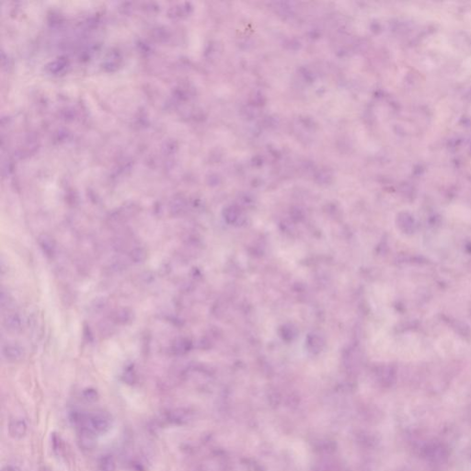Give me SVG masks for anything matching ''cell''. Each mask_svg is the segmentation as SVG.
Returning a JSON list of instances; mask_svg holds the SVG:
<instances>
[{"mask_svg":"<svg viewBox=\"0 0 471 471\" xmlns=\"http://www.w3.org/2000/svg\"><path fill=\"white\" fill-rule=\"evenodd\" d=\"M77 430H88L97 436L105 434L113 424L111 414L103 411L97 410L93 412H74L70 417Z\"/></svg>","mask_w":471,"mask_h":471,"instance_id":"obj_1","label":"cell"},{"mask_svg":"<svg viewBox=\"0 0 471 471\" xmlns=\"http://www.w3.org/2000/svg\"><path fill=\"white\" fill-rule=\"evenodd\" d=\"M189 413L185 409H169L162 414V421L170 426H179L189 421Z\"/></svg>","mask_w":471,"mask_h":471,"instance_id":"obj_2","label":"cell"},{"mask_svg":"<svg viewBox=\"0 0 471 471\" xmlns=\"http://www.w3.org/2000/svg\"><path fill=\"white\" fill-rule=\"evenodd\" d=\"M8 433L13 439L20 440L24 438L28 433V423L21 417H15L8 423Z\"/></svg>","mask_w":471,"mask_h":471,"instance_id":"obj_3","label":"cell"},{"mask_svg":"<svg viewBox=\"0 0 471 471\" xmlns=\"http://www.w3.org/2000/svg\"><path fill=\"white\" fill-rule=\"evenodd\" d=\"M98 436L88 430H77V444L83 451H92L97 446Z\"/></svg>","mask_w":471,"mask_h":471,"instance_id":"obj_4","label":"cell"},{"mask_svg":"<svg viewBox=\"0 0 471 471\" xmlns=\"http://www.w3.org/2000/svg\"><path fill=\"white\" fill-rule=\"evenodd\" d=\"M2 355L8 362L17 363L24 357V350L17 343H7L2 347Z\"/></svg>","mask_w":471,"mask_h":471,"instance_id":"obj_5","label":"cell"},{"mask_svg":"<svg viewBox=\"0 0 471 471\" xmlns=\"http://www.w3.org/2000/svg\"><path fill=\"white\" fill-rule=\"evenodd\" d=\"M37 242L45 256L48 258L55 256L57 250V243L51 235L47 233H41L37 238Z\"/></svg>","mask_w":471,"mask_h":471,"instance_id":"obj_6","label":"cell"},{"mask_svg":"<svg viewBox=\"0 0 471 471\" xmlns=\"http://www.w3.org/2000/svg\"><path fill=\"white\" fill-rule=\"evenodd\" d=\"M3 324L8 331L17 332L22 328V319L18 313H10L5 317Z\"/></svg>","mask_w":471,"mask_h":471,"instance_id":"obj_7","label":"cell"},{"mask_svg":"<svg viewBox=\"0 0 471 471\" xmlns=\"http://www.w3.org/2000/svg\"><path fill=\"white\" fill-rule=\"evenodd\" d=\"M97 467L99 471H115V459L110 454L102 455L98 460Z\"/></svg>","mask_w":471,"mask_h":471,"instance_id":"obj_8","label":"cell"},{"mask_svg":"<svg viewBox=\"0 0 471 471\" xmlns=\"http://www.w3.org/2000/svg\"><path fill=\"white\" fill-rule=\"evenodd\" d=\"M113 321L119 324H126L130 322L132 320V312L129 311L127 308L117 309L112 316Z\"/></svg>","mask_w":471,"mask_h":471,"instance_id":"obj_9","label":"cell"},{"mask_svg":"<svg viewBox=\"0 0 471 471\" xmlns=\"http://www.w3.org/2000/svg\"><path fill=\"white\" fill-rule=\"evenodd\" d=\"M148 253L143 248H135L131 250L129 258L133 264H141L147 260Z\"/></svg>","mask_w":471,"mask_h":471,"instance_id":"obj_10","label":"cell"},{"mask_svg":"<svg viewBox=\"0 0 471 471\" xmlns=\"http://www.w3.org/2000/svg\"><path fill=\"white\" fill-rule=\"evenodd\" d=\"M137 379L136 372L132 365H128L123 373V380L128 385H133Z\"/></svg>","mask_w":471,"mask_h":471,"instance_id":"obj_11","label":"cell"},{"mask_svg":"<svg viewBox=\"0 0 471 471\" xmlns=\"http://www.w3.org/2000/svg\"><path fill=\"white\" fill-rule=\"evenodd\" d=\"M188 349V342L185 339H177L171 346V351L176 355H182Z\"/></svg>","mask_w":471,"mask_h":471,"instance_id":"obj_12","label":"cell"},{"mask_svg":"<svg viewBox=\"0 0 471 471\" xmlns=\"http://www.w3.org/2000/svg\"><path fill=\"white\" fill-rule=\"evenodd\" d=\"M11 300L12 299H11V297H10L8 291L2 289V291H1V306H2V308L8 307L11 303Z\"/></svg>","mask_w":471,"mask_h":471,"instance_id":"obj_13","label":"cell"},{"mask_svg":"<svg viewBox=\"0 0 471 471\" xmlns=\"http://www.w3.org/2000/svg\"><path fill=\"white\" fill-rule=\"evenodd\" d=\"M83 397L88 401H95L98 397V393L95 389H87L83 392Z\"/></svg>","mask_w":471,"mask_h":471,"instance_id":"obj_14","label":"cell"},{"mask_svg":"<svg viewBox=\"0 0 471 471\" xmlns=\"http://www.w3.org/2000/svg\"><path fill=\"white\" fill-rule=\"evenodd\" d=\"M52 443H53V449L56 453L59 454L61 449H62V443H61V440H60V437L57 435L56 433L53 434V438H52Z\"/></svg>","mask_w":471,"mask_h":471,"instance_id":"obj_15","label":"cell"},{"mask_svg":"<svg viewBox=\"0 0 471 471\" xmlns=\"http://www.w3.org/2000/svg\"><path fill=\"white\" fill-rule=\"evenodd\" d=\"M1 471H21V469L16 464L8 463L2 468Z\"/></svg>","mask_w":471,"mask_h":471,"instance_id":"obj_16","label":"cell"},{"mask_svg":"<svg viewBox=\"0 0 471 471\" xmlns=\"http://www.w3.org/2000/svg\"><path fill=\"white\" fill-rule=\"evenodd\" d=\"M39 471H51L50 469H48V468H41V469H40V470H39Z\"/></svg>","mask_w":471,"mask_h":471,"instance_id":"obj_17","label":"cell"}]
</instances>
